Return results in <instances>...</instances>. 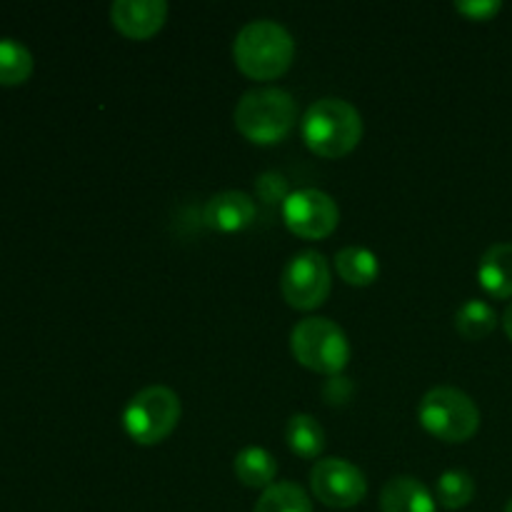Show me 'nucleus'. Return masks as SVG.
<instances>
[{"label":"nucleus","mask_w":512,"mask_h":512,"mask_svg":"<svg viewBox=\"0 0 512 512\" xmlns=\"http://www.w3.org/2000/svg\"><path fill=\"white\" fill-rule=\"evenodd\" d=\"M235 65L253 80L280 78L293 65L295 40L278 20H250L233 43Z\"/></svg>","instance_id":"nucleus-1"},{"label":"nucleus","mask_w":512,"mask_h":512,"mask_svg":"<svg viewBox=\"0 0 512 512\" xmlns=\"http://www.w3.org/2000/svg\"><path fill=\"white\" fill-rule=\"evenodd\" d=\"M300 133L320 158H343L363 138V118L348 100L320 98L305 110Z\"/></svg>","instance_id":"nucleus-2"},{"label":"nucleus","mask_w":512,"mask_h":512,"mask_svg":"<svg viewBox=\"0 0 512 512\" xmlns=\"http://www.w3.org/2000/svg\"><path fill=\"white\" fill-rule=\"evenodd\" d=\"M298 123L295 98L283 88H253L235 105V128L255 145H275Z\"/></svg>","instance_id":"nucleus-3"},{"label":"nucleus","mask_w":512,"mask_h":512,"mask_svg":"<svg viewBox=\"0 0 512 512\" xmlns=\"http://www.w3.org/2000/svg\"><path fill=\"white\" fill-rule=\"evenodd\" d=\"M418 420L430 435L445 443H465L480 428V410L468 393L450 385L428 390L418 405Z\"/></svg>","instance_id":"nucleus-4"},{"label":"nucleus","mask_w":512,"mask_h":512,"mask_svg":"<svg viewBox=\"0 0 512 512\" xmlns=\"http://www.w3.org/2000/svg\"><path fill=\"white\" fill-rule=\"evenodd\" d=\"M290 350L305 368L323 375H340L350 360L345 330L330 318H305L290 333Z\"/></svg>","instance_id":"nucleus-5"},{"label":"nucleus","mask_w":512,"mask_h":512,"mask_svg":"<svg viewBox=\"0 0 512 512\" xmlns=\"http://www.w3.org/2000/svg\"><path fill=\"white\" fill-rule=\"evenodd\" d=\"M183 408L175 390L148 385L128 400L123 410V428L138 445H158L178 428Z\"/></svg>","instance_id":"nucleus-6"},{"label":"nucleus","mask_w":512,"mask_h":512,"mask_svg":"<svg viewBox=\"0 0 512 512\" xmlns=\"http://www.w3.org/2000/svg\"><path fill=\"white\" fill-rule=\"evenodd\" d=\"M330 285H333V275H330L328 258L318 250H303L285 265L280 293L288 300L290 308L315 310L328 300Z\"/></svg>","instance_id":"nucleus-7"},{"label":"nucleus","mask_w":512,"mask_h":512,"mask_svg":"<svg viewBox=\"0 0 512 512\" xmlns=\"http://www.w3.org/2000/svg\"><path fill=\"white\" fill-rule=\"evenodd\" d=\"M310 490L328 508H353L368 493L365 473L343 458H323L310 470Z\"/></svg>","instance_id":"nucleus-8"},{"label":"nucleus","mask_w":512,"mask_h":512,"mask_svg":"<svg viewBox=\"0 0 512 512\" xmlns=\"http://www.w3.org/2000/svg\"><path fill=\"white\" fill-rule=\"evenodd\" d=\"M283 220L298 238H328L340 223V208L325 190L300 188L283 203Z\"/></svg>","instance_id":"nucleus-9"},{"label":"nucleus","mask_w":512,"mask_h":512,"mask_svg":"<svg viewBox=\"0 0 512 512\" xmlns=\"http://www.w3.org/2000/svg\"><path fill=\"white\" fill-rule=\"evenodd\" d=\"M168 18L165 0H115L110 5V20L115 28L133 40H145L158 33Z\"/></svg>","instance_id":"nucleus-10"},{"label":"nucleus","mask_w":512,"mask_h":512,"mask_svg":"<svg viewBox=\"0 0 512 512\" xmlns=\"http://www.w3.org/2000/svg\"><path fill=\"white\" fill-rule=\"evenodd\" d=\"M255 213V200L250 198L243 190H223V193L213 195L205 203L203 220L208 228L220 230V233H238L253 225Z\"/></svg>","instance_id":"nucleus-11"},{"label":"nucleus","mask_w":512,"mask_h":512,"mask_svg":"<svg viewBox=\"0 0 512 512\" xmlns=\"http://www.w3.org/2000/svg\"><path fill=\"white\" fill-rule=\"evenodd\" d=\"M435 495L428 485L420 483L413 475H395L383 485L380 493V510L383 512H435Z\"/></svg>","instance_id":"nucleus-12"},{"label":"nucleus","mask_w":512,"mask_h":512,"mask_svg":"<svg viewBox=\"0 0 512 512\" xmlns=\"http://www.w3.org/2000/svg\"><path fill=\"white\" fill-rule=\"evenodd\" d=\"M478 280L493 298H512V243H495L485 250L478 265Z\"/></svg>","instance_id":"nucleus-13"},{"label":"nucleus","mask_w":512,"mask_h":512,"mask_svg":"<svg viewBox=\"0 0 512 512\" xmlns=\"http://www.w3.org/2000/svg\"><path fill=\"white\" fill-rule=\"evenodd\" d=\"M235 475L243 485L248 488H260L268 490L270 485H275V475H278V460L273 458V453H268L265 448L258 445H248V448L240 450L235 455Z\"/></svg>","instance_id":"nucleus-14"},{"label":"nucleus","mask_w":512,"mask_h":512,"mask_svg":"<svg viewBox=\"0 0 512 512\" xmlns=\"http://www.w3.org/2000/svg\"><path fill=\"white\" fill-rule=\"evenodd\" d=\"M335 270L348 285L365 288V285L375 283V278L380 275V263L373 250L348 245V248L338 250V255H335Z\"/></svg>","instance_id":"nucleus-15"},{"label":"nucleus","mask_w":512,"mask_h":512,"mask_svg":"<svg viewBox=\"0 0 512 512\" xmlns=\"http://www.w3.org/2000/svg\"><path fill=\"white\" fill-rule=\"evenodd\" d=\"M285 440H288L290 450L300 458H318L325 450V430L313 415L295 413L288 420L285 428Z\"/></svg>","instance_id":"nucleus-16"},{"label":"nucleus","mask_w":512,"mask_h":512,"mask_svg":"<svg viewBox=\"0 0 512 512\" xmlns=\"http://www.w3.org/2000/svg\"><path fill=\"white\" fill-rule=\"evenodd\" d=\"M498 325V313L485 300L470 298L455 313V328L465 340H483Z\"/></svg>","instance_id":"nucleus-17"},{"label":"nucleus","mask_w":512,"mask_h":512,"mask_svg":"<svg viewBox=\"0 0 512 512\" xmlns=\"http://www.w3.org/2000/svg\"><path fill=\"white\" fill-rule=\"evenodd\" d=\"M475 498V480L468 470H445L435 483V500L445 510H460L473 503Z\"/></svg>","instance_id":"nucleus-18"},{"label":"nucleus","mask_w":512,"mask_h":512,"mask_svg":"<svg viewBox=\"0 0 512 512\" xmlns=\"http://www.w3.org/2000/svg\"><path fill=\"white\" fill-rule=\"evenodd\" d=\"M253 512H313V500L300 485L275 483L263 490Z\"/></svg>","instance_id":"nucleus-19"},{"label":"nucleus","mask_w":512,"mask_h":512,"mask_svg":"<svg viewBox=\"0 0 512 512\" xmlns=\"http://www.w3.org/2000/svg\"><path fill=\"white\" fill-rule=\"evenodd\" d=\"M33 73V53L15 38H0V85L25 83Z\"/></svg>","instance_id":"nucleus-20"},{"label":"nucleus","mask_w":512,"mask_h":512,"mask_svg":"<svg viewBox=\"0 0 512 512\" xmlns=\"http://www.w3.org/2000/svg\"><path fill=\"white\" fill-rule=\"evenodd\" d=\"M290 193L293 190L288 188V178L278 170H268V173L258 175V180H255V195L265 205H283Z\"/></svg>","instance_id":"nucleus-21"},{"label":"nucleus","mask_w":512,"mask_h":512,"mask_svg":"<svg viewBox=\"0 0 512 512\" xmlns=\"http://www.w3.org/2000/svg\"><path fill=\"white\" fill-rule=\"evenodd\" d=\"M455 10L468 15L470 20H490L503 10V3L500 0H460L455 3Z\"/></svg>","instance_id":"nucleus-22"},{"label":"nucleus","mask_w":512,"mask_h":512,"mask_svg":"<svg viewBox=\"0 0 512 512\" xmlns=\"http://www.w3.org/2000/svg\"><path fill=\"white\" fill-rule=\"evenodd\" d=\"M350 390H353V385H350L348 378L333 375V378L328 380V388H325V398H328V403H343L350 395Z\"/></svg>","instance_id":"nucleus-23"},{"label":"nucleus","mask_w":512,"mask_h":512,"mask_svg":"<svg viewBox=\"0 0 512 512\" xmlns=\"http://www.w3.org/2000/svg\"><path fill=\"white\" fill-rule=\"evenodd\" d=\"M503 328H505V333H508V338L512 340V303L508 305V310H505V315H503Z\"/></svg>","instance_id":"nucleus-24"},{"label":"nucleus","mask_w":512,"mask_h":512,"mask_svg":"<svg viewBox=\"0 0 512 512\" xmlns=\"http://www.w3.org/2000/svg\"><path fill=\"white\" fill-rule=\"evenodd\" d=\"M505 512H512V500H510L508 505H505Z\"/></svg>","instance_id":"nucleus-25"}]
</instances>
